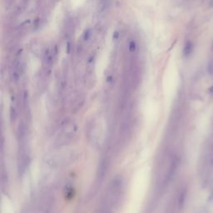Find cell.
<instances>
[{"instance_id":"cell-1","label":"cell","mask_w":213,"mask_h":213,"mask_svg":"<svg viewBox=\"0 0 213 213\" xmlns=\"http://www.w3.org/2000/svg\"><path fill=\"white\" fill-rule=\"evenodd\" d=\"M78 157V153L73 149L56 147L55 150L47 153L43 157V161L49 167L60 168L68 166Z\"/></svg>"},{"instance_id":"cell-2","label":"cell","mask_w":213,"mask_h":213,"mask_svg":"<svg viewBox=\"0 0 213 213\" xmlns=\"http://www.w3.org/2000/svg\"><path fill=\"white\" fill-rule=\"evenodd\" d=\"M124 191V181L121 176L115 177L106 188L102 199V207L104 211H113L118 206Z\"/></svg>"},{"instance_id":"cell-3","label":"cell","mask_w":213,"mask_h":213,"mask_svg":"<svg viewBox=\"0 0 213 213\" xmlns=\"http://www.w3.org/2000/svg\"><path fill=\"white\" fill-rule=\"evenodd\" d=\"M78 133V125L71 119L65 120L60 125L59 129L54 138L56 147H63L69 145Z\"/></svg>"},{"instance_id":"cell-4","label":"cell","mask_w":213,"mask_h":213,"mask_svg":"<svg viewBox=\"0 0 213 213\" xmlns=\"http://www.w3.org/2000/svg\"><path fill=\"white\" fill-rule=\"evenodd\" d=\"M104 126L101 118H93L87 125V135L89 142L94 145L98 146L103 138Z\"/></svg>"},{"instance_id":"cell-5","label":"cell","mask_w":213,"mask_h":213,"mask_svg":"<svg viewBox=\"0 0 213 213\" xmlns=\"http://www.w3.org/2000/svg\"><path fill=\"white\" fill-rule=\"evenodd\" d=\"M96 71H95V57L91 56L86 64V69L83 75V81L86 87L92 88L96 83Z\"/></svg>"},{"instance_id":"cell-6","label":"cell","mask_w":213,"mask_h":213,"mask_svg":"<svg viewBox=\"0 0 213 213\" xmlns=\"http://www.w3.org/2000/svg\"><path fill=\"white\" fill-rule=\"evenodd\" d=\"M24 60L21 51H19L14 57L12 68V77L15 82L19 81L24 71Z\"/></svg>"},{"instance_id":"cell-7","label":"cell","mask_w":213,"mask_h":213,"mask_svg":"<svg viewBox=\"0 0 213 213\" xmlns=\"http://www.w3.org/2000/svg\"><path fill=\"white\" fill-rule=\"evenodd\" d=\"M85 102V96L82 93H74L69 97V106L74 112L78 111Z\"/></svg>"},{"instance_id":"cell-8","label":"cell","mask_w":213,"mask_h":213,"mask_svg":"<svg viewBox=\"0 0 213 213\" xmlns=\"http://www.w3.org/2000/svg\"><path fill=\"white\" fill-rule=\"evenodd\" d=\"M1 184H2V187L3 189L4 187H7L8 186V174H7V172L3 168L2 169V176H1Z\"/></svg>"},{"instance_id":"cell-9","label":"cell","mask_w":213,"mask_h":213,"mask_svg":"<svg viewBox=\"0 0 213 213\" xmlns=\"http://www.w3.org/2000/svg\"><path fill=\"white\" fill-rule=\"evenodd\" d=\"M192 43L190 41H188V42H186L185 46H184V49H183L184 55L185 56L190 55L191 53H192Z\"/></svg>"},{"instance_id":"cell-10","label":"cell","mask_w":213,"mask_h":213,"mask_svg":"<svg viewBox=\"0 0 213 213\" xmlns=\"http://www.w3.org/2000/svg\"><path fill=\"white\" fill-rule=\"evenodd\" d=\"M90 37H91V30L90 29H87L85 31V33L83 34V40L86 42L90 39Z\"/></svg>"},{"instance_id":"cell-11","label":"cell","mask_w":213,"mask_h":213,"mask_svg":"<svg viewBox=\"0 0 213 213\" xmlns=\"http://www.w3.org/2000/svg\"><path fill=\"white\" fill-rule=\"evenodd\" d=\"M185 201V192H181L179 197V206H182Z\"/></svg>"},{"instance_id":"cell-12","label":"cell","mask_w":213,"mask_h":213,"mask_svg":"<svg viewBox=\"0 0 213 213\" xmlns=\"http://www.w3.org/2000/svg\"><path fill=\"white\" fill-rule=\"evenodd\" d=\"M209 92H210L211 93H213V86L211 87V88L209 89Z\"/></svg>"}]
</instances>
